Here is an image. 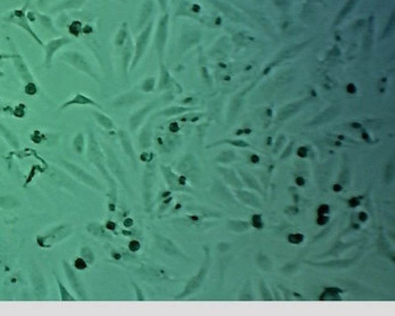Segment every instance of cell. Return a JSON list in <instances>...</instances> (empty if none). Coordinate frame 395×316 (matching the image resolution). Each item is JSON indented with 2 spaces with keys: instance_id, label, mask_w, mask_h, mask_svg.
<instances>
[{
  "instance_id": "cell-2",
  "label": "cell",
  "mask_w": 395,
  "mask_h": 316,
  "mask_svg": "<svg viewBox=\"0 0 395 316\" xmlns=\"http://www.w3.org/2000/svg\"><path fill=\"white\" fill-rule=\"evenodd\" d=\"M73 233V226L70 223H61L52 227L44 234L37 235L35 242L38 248L48 250L69 239Z\"/></svg>"
},
{
  "instance_id": "cell-40",
  "label": "cell",
  "mask_w": 395,
  "mask_h": 316,
  "mask_svg": "<svg viewBox=\"0 0 395 316\" xmlns=\"http://www.w3.org/2000/svg\"><path fill=\"white\" fill-rule=\"evenodd\" d=\"M394 25H395V14L393 12L391 14V16H389V18H388V23L386 24V26H385V28H384V32L382 34V40L386 38L391 35V32L394 29Z\"/></svg>"
},
{
  "instance_id": "cell-23",
  "label": "cell",
  "mask_w": 395,
  "mask_h": 316,
  "mask_svg": "<svg viewBox=\"0 0 395 316\" xmlns=\"http://www.w3.org/2000/svg\"><path fill=\"white\" fill-rule=\"evenodd\" d=\"M0 135H2V137L4 138L5 140H6L7 144L11 146L13 149H19V147H21V142H19V139L18 137L16 136V133L13 132L9 128H7L5 125H3L2 122H0Z\"/></svg>"
},
{
  "instance_id": "cell-14",
  "label": "cell",
  "mask_w": 395,
  "mask_h": 316,
  "mask_svg": "<svg viewBox=\"0 0 395 316\" xmlns=\"http://www.w3.org/2000/svg\"><path fill=\"white\" fill-rule=\"evenodd\" d=\"M31 284L35 298L37 300H46L48 298L47 281L44 275L36 269H34L31 272Z\"/></svg>"
},
{
  "instance_id": "cell-20",
  "label": "cell",
  "mask_w": 395,
  "mask_h": 316,
  "mask_svg": "<svg viewBox=\"0 0 395 316\" xmlns=\"http://www.w3.org/2000/svg\"><path fill=\"white\" fill-rule=\"evenodd\" d=\"M155 241H156V244H157L158 248L164 252V253L169 254V255H174V256L182 255L180 250L176 248V245L173 243L171 240L166 239V237H163L161 235H156Z\"/></svg>"
},
{
  "instance_id": "cell-21",
  "label": "cell",
  "mask_w": 395,
  "mask_h": 316,
  "mask_svg": "<svg viewBox=\"0 0 395 316\" xmlns=\"http://www.w3.org/2000/svg\"><path fill=\"white\" fill-rule=\"evenodd\" d=\"M163 173H164V176L167 181V184H169L172 189H174L176 191H180L185 187V179H181V177L177 176L176 174L172 172L170 167H162Z\"/></svg>"
},
{
  "instance_id": "cell-45",
  "label": "cell",
  "mask_w": 395,
  "mask_h": 316,
  "mask_svg": "<svg viewBox=\"0 0 395 316\" xmlns=\"http://www.w3.org/2000/svg\"><path fill=\"white\" fill-rule=\"evenodd\" d=\"M273 3L276 5V6L281 8L289 6V0H273Z\"/></svg>"
},
{
  "instance_id": "cell-34",
  "label": "cell",
  "mask_w": 395,
  "mask_h": 316,
  "mask_svg": "<svg viewBox=\"0 0 395 316\" xmlns=\"http://www.w3.org/2000/svg\"><path fill=\"white\" fill-rule=\"evenodd\" d=\"M79 255H81V258L85 261L88 265H93L95 263L96 255L94 253V251L92 250L91 246H87V245L82 246L81 251H79Z\"/></svg>"
},
{
  "instance_id": "cell-22",
  "label": "cell",
  "mask_w": 395,
  "mask_h": 316,
  "mask_svg": "<svg viewBox=\"0 0 395 316\" xmlns=\"http://www.w3.org/2000/svg\"><path fill=\"white\" fill-rule=\"evenodd\" d=\"M156 103L152 102V103H148V104L146 106H144L141 108V110L137 111L135 114H132L130 120H129V127H130V130L131 131H135L138 127H139L141 125V122L144 121L145 116L147 115V113L152 110V107L155 106Z\"/></svg>"
},
{
  "instance_id": "cell-36",
  "label": "cell",
  "mask_w": 395,
  "mask_h": 316,
  "mask_svg": "<svg viewBox=\"0 0 395 316\" xmlns=\"http://www.w3.org/2000/svg\"><path fill=\"white\" fill-rule=\"evenodd\" d=\"M374 33H375V27H374V17L372 16L369 19L368 26H367V31L366 34H365V38H364V46L366 49H369L372 47L373 43V37H374Z\"/></svg>"
},
{
  "instance_id": "cell-16",
  "label": "cell",
  "mask_w": 395,
  "mask_h": 316,
  "mask_svg": "<svg viewBox=\"0 0 395 316\" xmlns=\"http://www.w3.org/2000/svg\"><path fill=\"white\" fill-rule=\"evenodd\" d=\"M86 230L97 240H102V241L113 240V235L111 231L106 228V226L101 223H97V221H91V223H88L86 225Z\"/></svg>"
},
{
  "instance_id": "cell-38",
  "label": "cell",
  "mask_w": 395,
  "mask_h": 316,
  "mask_svg": "<svg viewBox=\"0 0 395 316\" xmlns=\"http://www.w3.org/2000/svg\"><path fill=\"white\" fill-rule=\"evenodd\" d=\"M191 108L189 107H182V106H173L170 108H165L164 111H162L160 114L165 116H174L179 114H183L185 112H189Z\"/></svg>"
},
{
  "instance_id": "cell-6",
  "label": "cell",
  "mask_w": 395,
  "mask_h": 316,
  "mask_svg": "<svg viewBox=\"0 0 395 316\" xmlns=\"http://www.w3.org/2000/svg\"><path fill=\"white\" fill-rule=\"evenodd\" d=\"M4 22L13 24V25H16L19 28L24 29V31H25L28 35L38 44V46L44 47L42 40L38 37L35 31H34L33 27L31 26V24H29L27 14H26V6L21 9H14V11L9 12L6 16L4 17Z\"/></svg>"
},
{
  "instance_id": "cell-35",
  "label": "cell",
  "mask_w": 395,
  "mask_h": 316,
  "mask_svg": "<svg viewBox=\"0 0 395 316\" xmlns=\"http://www.w3.org/2000/svg\"><path fill=\"white\" fill-rule=\"evenodd\" d=\"M86 0H62L56 7V11H65V9L81 8Z\"/></svg>"
},
{
  "instance_id": "cell-42",
  "label": "cell",
  "mask_w": 395,
  "mask_h": 316,
  "mask_svg": "<svg viewBox=\"0 0 395 316\" xmlns=\"http://www.w3.org/2000/svg\"><path fill=\"white\" fill-rule=\"evenodd\" d=\"M154 82H155L154 78L146 79L144 85H142V90L145 92H151L152 88H154Z\"/></svg>"
},
{
  "instance_id": "cell-1",
  "label": "cell",
  "mask_w": 395,
  "mask_h": 316,
  "mask_svg": "<svg viewBox=\"0 0 395 316\" xmlns=\"http://www.w3.org/2000/svg\"><path fill=\"white\" fill-rule=\"evenodd\" d=\"M87 137V158L91 162V164L94 167H96L102 176L105 179L108 187V210L114 211L117 204V182L107 170L104 150H103L102 145H100V142H98L95 133H94L93 130H90Z\"/></svg>"
},
{
  "instance_id": "cell-28",
  "label": "cell",
  "mask_w": 395,
  "mask_h": 316,
  "mask_svg": "<svg viewBox=\"0 0 395 316\" xmlns=\"http://www.w3.org/2000/svg\"><path fill=\"white\" fill-rule=\"evenodd\" d=\"M53 275H54V279H56V283H57V286H58L59 295H60V300H62V302H76V300H78L76 296L72 295L70 291L67 289L66 286L63 285V283L60 280V278H59L58 273L53 272Z\"/></svg>"
},
{
  "instance_id": "cell-11",
  "label": "cell",
  "mask_w": 395,
  "mask_h": 316,
  "mask_svg": "<svg viewBox=\"0 0 395 316\" xmlns=\"http://www.w3.org/2000/svg\"><path fill=\"white\" fill-rule=\"evenodd\" d=\"M208 269H209V255L207 254V258L205 260L204 264L201 265L199 272H198L193 278L190 279L189 283H187L185 286L183 293L177 296V298H185L187 296L194 294L195 291H198V289H199L202 286V284H204L207 272H208Z\"/></svg>"
},
{
  "instance_id": "cell-17",
  "label": "cell",
  "mask_w": 395,
  "mask_h": 316,
  "mask_svg": "<svg viewBox=\"0 0 395 316\" xmlns=\"http://www.w3.org/2000/svg\"><path fill=\"white\" fill-rule=\"evenodd\" d=\"M133 50H135V47H133L132 40L129 36L125 46L122 47V71L126 78H128V73H129L128 71H129L133 58Z\"/></svg>"
},
{
  "instance_id": "cell-37",
  "label": "cell",
  "mask_w": 395,
  "mask_h": 316,
  "mask_svg": "<svg viewBox=\"0 0 395 316\" xmlns=\"http://www.w3.org/2000/svg\"><path fill=\"white\" fill-rule=\"evenodd\" d=\"M35 14H36V17L38 18V21L41 22V24H42V25H43L44 27H46L47 29H49V31H51V32L54 33V34H58L57 28H54L53 24H52V21H51V18L49 17L48 15L42 14V13H40V12H35Z\"/></svg>"
},
{
  "instance_id": "cell-33",
  "label": "cell",
  "mask_w": 395,
  "mask_h": 316,
  "mask_svg": "<svg viewBox=\"0 0 395 316\" xmlns=\"http://www.w3.org/2000/svg\"><path fill=\"white\" fill-rule=\"evenodd\" d=\"M339 110L337 107H329L327 111H324L322 114H320L315 120L312 122V125H322L324 122H328L338 114Z\"/></svg>"
},
{
  "instance_id": "cell-9",
  "label": "cell",
  "mask_w": 395,
  "mask_h": 316,
  "mask_svg": "<svg viewBox=\"0 0 395 316\" xmlns=\"http://www.w3.org/2000/svg\"><path fill=\"white\" fill-rule=\"evenodd\" d=\"M62 269L65 272L66 279L68 284L70 285V287L73 291V294L77 297L78 300H87V293L84 286L81 276L77 273V270L68 262V261H63L62 262Z\"/></svg>"
},
{
  "instance_id": "cell-7",
  "label": "cell",
  "mask_w": 395,
  "mask_h": 316,
  "mask_svg": "<svg viewBox=\"0 0 395 316\" xmlns=\"http://www.w3.org/2000/svg\"><path fill=\"white\" fill-rule=\"evenodd\" d=\"M11 58L13 59L14 67L16 69L19 77L25 83V93L27 95H35L37 92L35 79H34L31 70H29L26 61L24 60V58L19 53L12 54Z\"/></svg>"
},
{
  "instance_id": "cell-18",
  "label": "cell",
  "mask_w": 395,
  "mask_h": 316,
  "mask_svg": "<svg viewBox=\"0 0 395 316\" xmlns=\"http://www.w3.org/2000/svg\"><path fill=\"white\" fill-rule=\"evenodd\" d=\"M309 43H310V40H308V41H304V42H302V43L293 44V46H291V47L284 49V50L278 54V57H276L274 63H275V62L284 61V60H287V59H290V58L296 57L298 53L302 52V51L304 50V49L308 46Z\"/></svg>"
},
{
  "instance_id": "cell-39",
  "label": "cell",
  "mask_w": 395,
  "mask_h": 316,
  "mask_svg": "<svg viewBox=\"0 0 395 316\" xmlns=\"http://www.w3.org/2000/svg\"><path fill=\"white\" fill-rule=\"evenodd\" d=\"M162 66V77H161V82H160V88L161 90H163V88H167L169 87L171 84H172V78L170 76V73L167 72L166 69L164 68V66Z\"/></svg>"
},
{
  "instance_id": "cell-29",
  "label": "cell",
  "mask_w": 395,
  "mask_h": 316,
  "mask_svg": "<svg viewBox=\"0 0 395 316\" xmlns=\"http://www.w3.org/2000/svg\"><path fill=\"white\" fill-rule=\"evenodd\" d=\"M305 104V101H299L296 103H291V104L285 106L283 110L279 112L278 118L279 120H287L290 116H293L295 113H297L300 108Z\"/></svg>"
},
{
  "instance_id": "cell-46",
  "label": "cell",
  "mask_w": 395,
  "mask_h": 316,
  "mask_svg": "<svg viewBox=\"0 0 395 316\" xmlns=\"http://www.w3.org/2000/svg\"><path fill=\"white\" fill-rule=\"evenodd\" d=\"M37 3H38L40 6H42V5L46 4V0H37Z\"/></svg>"
},
{
  "instance_id": "cell-25",
  "label": "cell",
  "mask_w": 395,
  "mask_h": 316,
  "mask_svg": "<svg viewBox=\"0 0 395 316\" xmlns=\"http://www.w3.org/2000/svg\"><path fill=\"white\" fill-rule=\"evenodd\" d=\"M152 12H154V2L152 0H146L141 7V12L138 19L137 28H144L146 24H148V19L150 18Z\"/></svg>"
},
{
  "instance_id": "cell-31",
  "label": "cell",
  "mask_w": 395,
  "mask_h": 316,
  "mask_svg": "<svg viewBox=\"0 0 395 316\" xmlns=\"http://www.w3.org/2000/svg\"><path fill=\"white\" fill-rule=\"evenodd\" d=\"M248 13L251 15L252 17L254 18V21L258 22L260 25L265 29L266 32H268L269 34H271V35H273V25H272V24H271V22L264 16L262 13L251 12V11H248Z\"/></svg>"
},
{
  "instance_id": "cell-12",
  "label": "cell",
  "mask_w": 395,
  "mask_h": 316,
  "mask_svg": "<svg viewBox=\"0 0 395 316\" xmlns=\"http://www.w3.org/2000/svg\"><path fill=\"white\" fill-rule=\"evenodd\" d=\"M208 2L215 8L218 9L219 12L223 13L227 18L230 19L231 22L242 23V24H245V25L252 26V24L248 21V19H246L244 15L242 14L240 11H237L235 7L231 6V5H229L228 3H224V2H221V0H208Z\"/></svg>"
},
{
  "instance_id": "cell-41",
  "label": "cell",
  "mask_w": 395,
  "mask_h": 316,
  "mask_svg": "<svg viewBox=\"0 0 395 316\" xmlns=\"http://www.w3.org/2000/svg\"><path fill=\"white\" fill-rule=\"evenodd\" d=\"M73 268L78 271H83V270H85L86 268H88V264L81 258V256H79L78 259L75 260V266H73Z\"/></svg>"
},
{
  "instance_id": "cell-10",
  "label": "cell",
  "mask_w": 395,
  "mask_h": 316,
  "mask_svg": "<svg viewBox=\"0 0 395 316\" xmlns=\"http://www.w3.org/2000/svg\"><path fill=\"white\" fill-rule=\"evenodd\" d=\"M169 23H170V15L165 13L161 18L158 19L156 33H155V47L156 51L160 58L161 65H163V58H164V51L167 43V37H169Z\"/></svg>"
},
{
  "instance_id": "cell-44",
  "label": "cell",
  "mask_w": 395,
  "mask_h": 316,
  "mask_svg": "<svg viewBox=\"0 0 395 316\" xmlns=\"http://www.w3.org/2000/svg\"><path fill=\"white\" fill-rule=\"evenodd\" d=\"M157 3H158V5H160L161 11L166 13L167 6H169V0H157Z\"/></svg>"
},
{
  "instance_id": "cell-19",
  "label": "cell",
  "mask_w": 395,
  "mask_h": 316,
  "mask_svg": "<svg viewBox=\"0 0 395 316\" xmlns=\"http://www.w3.org/2000/svg\"><path fill=\"white\" fill-rule=\"evenodd\" d=\"M117 137H118V140H120V144L123 151H125V154L129 157L130 161L136 165V154H135V149H133L130 136L128 135V132L125 130H118Z\"/></svg>"
},
{
  "instance_id": "cell-3",
  "label": "cell",
  "mask_w": 395,
  "mask_h": 316,
  "mask_svg": "<svg viewBox=\"0 0 395 316\" xmlns=\"http://www.w3.org/2000/svg\"><path fill=\"white\" fill-rule=\"evenodd\" d=\"M61 166L65 169L69 174L72 175L76 180H78L81 183L85 184L86 186L91 187V189L98 191V192H104V186L98 181L95 176L92 175L91 173H88L86 170H84L82 166H79L75 163H71L66 160H60Z\"/></svg>"
},
{
  "instance_id": "cell-15",
  "label": "cell",
  "mask_w": 395,
  "mask_h": 316,
  "mask_svg": "<svg viewBox=\"0 0 395 316\" xmlns=\"http://www.w3.org/2000/svg\"><path fill=\"white\" fill-rule=\"evenodd\" d=\"M71 106H92V107H96L98 110H101L102 105L100 103H97L95 100H93L92 97L85 95L83 93H77L75 94V96L71 97L70 100L66 101L63 104L59 107V111H65L67 108L71 107Z\"/></svg>"
},
{
  "instance_id": "cell-5",
  "label": "cell",
  "mask_w": 395,
  "mask_h": 316,
  "mask_svg": "<svg viewBox=\"0 0 395 316\" xmlns=\"http://www.w3.org/2000/svg\"><path fill=\"white\" fill-rule=\"evenodd\" d=\"M103 150H104L105 154V160H106V166L108 172L111 173V175L114 177L116 181H118L121 183V185L125 187V189L131 193V189L130 185L128 183L127 177H126V172L125 169H123L122 164L118 161V158L116 157L114 150L108 145H102Z\"/></svg>"
},
{
  "instance_id": "cell-13",
  "label": "cell",
  "mask_w": 395,
  "mask_h": 316,
  "mask_svg": "<svg viewBox=\"0 0 395 316\" xmlns=\"http://www.w3.org/2000/svg\"><path fill=\"white\" fill-rule=\"evenodd\" d=\"M71 42L72 40L68 36H59L50 40V41L43 47L44 52H46V56H44V67L50 68L52 66V61L56 53L60 50V49Z\"/></svg>"
},
{
  "instance_id": "cell-30",
  "label": "cell",
  "mask_w": 395,
  "mask_h": 316,
  "mask_svg": "<svg viewBox=\"0 0 395 316\" xmlns=\"http://www.w3.org/2000/svg\"><path fill=\"white\" fill-rule=\"evenodd\" d=\"M72 149L78 155H83L86 150V137L83 132H78L72 138Z\"/></svg>"
},
{
  "instance_id": "cell-4",
  "label": "cell",
  "mask_w": 395,
  "mask_h": 316,
  "mask_svg": "<svg viewBox=\"0 0 395 316\" xmlns=\"http://www.w3.org/2000/svg\"><path fill=\"white\" fill-rule=\"evenodd\" d=\"M59 59H60V60H62V61H65L66 63L70 65L75 69H77V70L82 71L83 73H85L86 76L91 77L92 79H94V81H96L98 83L101 82L100 77H98L95 70L93 69L91 62L88 61V59L84 56L82 52L75 51V50L65 51V52L61 53V56L59 57Z\"/></svg>"
},
{
  "instance_id": "cell-43",
  "label": "cell",
  "mask_w": 395,
  "mask_h": 316,
  "mask_svg": "<svg viewBox=\"0 0 395 316\" xmlns=\"http://www.w3.org/2000/svg\"><path fill=\"white\" fill-rule=\"evenodd\" d=\"M132 287L135 288L137 299H138V300H145V297H144V295H142L141 289H140L139 287H138V286H137L135 283H132Z\"/></svg>"
},
{
  "instance_id": "cell-24",
  "label": "cell",
  "mask_w": 395,
  "mask_h": 316,
  "mask_svg": "<svg viewBox=\"0 0 395 316\" xmlns=\"http://www.w3.org/2000/svg\"><path fill=\"white\" fill-rule=\"evenodd\" d=\"M92 114L94 118H95V121L103 128V129H105L106 131L115 130L116 127L114 121H113L110 116L106 115L105 113H103L98 110H93Z\"/></svg>"
},
{
  "instance_id": "cell-26",
  "label": "cell",
  "mask_w": 395,
  "mask_h": 316,
  "mask_svg": "<svg viewBox=\"0 0 395 316\" xmlns=\"http://www.w3.org/2000/svg\"><path fill=\"white\" fill-rule=\"evenodd\" d=\"M21 206V201L17 196L12 194H0V209L15 210Z\"/></svg>"
},
{
  "instance_id": "cell-8",
  "label": "cell",
  "mask_w": 395,
  "mask_h": 316,
  "mask_svg": "<svg viewBox=\"0 0 395 316\" xmlns=\"http://www.w3.org/2000/svg\"><path fill=\"white\" fill-rule=\"evenodd\" d=\"M152 26H154V23L149 22L144 28H142V31L139 35L137 36L136 44H135V50H133V58H132L129 70L132 71L133 69L138 66V63L140 62L142 57H144V54L147 50L148 43H149V41H150V36H151V33H152Z\"/></svg>"
},
{
  "instance_id": "cell-27",
  "label": "cell",
  "mask_w": 395,
  "mask_h": 316,
  "mask_svg": "<svg viewBox=\"0 0 395 316\" xmlns=\"http://www.w3.org/2000/svg\"><path fill=\"white\" fill-rule=\"evenodd\" d=\"M358 2H359V0H347V3L344 4V6L341 9H340L338 16H337V18H335V21L333 23V26L340 25V24H341L344 21V19L347 18L348 15L353 11L354 7H356V5L358 4Z\"/></svg>"
},
{
  "instance_id": "cell-32",
  "label": "cell",
  "mask_w": 395,
  "mask_h": 316,
  "mask_svg": "<svg viewBox=\"0 0 395 316\" xmlns=\"http://www.w3.org/2000/svg\"><path fill=\"white\" fill-rule=\"evenodd\" d=\"M129 37V28H128V23H123L118 28L116 35L114 37V44L116 48H122Z\"/></svg>"
}]
</instances>
